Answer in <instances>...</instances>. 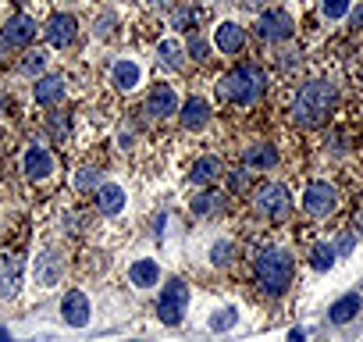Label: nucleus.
<instances>
[{"label": "nucleus", "instance_id": "1", "mask_svg": "<svg viewBox=\"0 0 363 342\" xmlns=\"http://www.w3.org/2000/svg\"><path fill=\"white\" fill-rule=\"evenodd\" d=\"M331 104H335V90H331V86L328 82H310V86L299 90V97L292 104V118L303 122V125H317V122H324Z\"/></svg>", "mask_w": 363, "mask_h": 342}, {"label": "nucleus", "instance_id": "2", "mask_svg": "<svg viewBox=\"0 0 363 342\" xmlns=\"http://www.w3.org/2000/svg\"><path fill=\"white\" fill-rule=\"evenodd\" d=\"M263 86H267V75L256 68V64H246V68H239V71H228L225 78H221V97L225 100H235V104H249V100H256L260 93H263Z\"/></svg>", "mask_w": 363, "mask_h": 342}, {"label": "nucleus", "instance_id": "3", "mask_svg": "<svg viewBox=\"0 0 363 342\" xmlns=\"http://www.w3.org/2000/svg\"><path fill=\"white\" fill-rule=\"evenodd\" d=\"M256 282L267 293H285L289 282H292V261L282 249H263L256 256Z\"/></svg>", "mask_w": 363, "mask_h": 342}, {"label": "nucleus", "instance_id": "4", "mask_svg": "<svg viewBox=\"0 0 363 342\" xmlns=\"http://www.w3.org/2000/svg\"><path fill=\"white\" fill-rule=\"evenodd\" d=\"M186 300H189L186 285H182V282H167V289H164V296H160V307H157L160 321H164V324H178V321H182V310H186Z\"/></svg>", "mask_w": 363, "mask_h": 342}, {"label": "nucleus", "instance_id": "5", "mask_svg": "<svg viewBox=\"0 0 363 342\" xmlns=\"http://www.w3.org/2000/svg\"><path fill=\"white\" fill-rule=\"evenodd\" d=\"M335 204H338V196H335V189H331L328 182H310V186H307V196H303L307 214L324 218V214H331V211H335Z\"/></svg>", "mask_w": 363, "mask_h": 342}, {"label": "nucleus", "instance_id": "6", "mask_svg": "<svg viewBox=\"0 0 363 342\" xmlns=\"http://www.w3.org/2000/svg\"><path fill=\"white\" fill-rule=\"evenodd\" d=\"M292 18L285 15V11H267V15H260V22H256V36L260 40H270V43H278V40H289L292 36Z\"/></svg>", "mask_w": 363, "mask_h": 342}, {"label": "nucleus", "instance_id": "7", "mask_svg": "<svg viewBox=\"0 0 363 342\" xmlns=\"http://www.w3.org/2000/svg\"><path fill=\"white\" fill-rule=\"evenodd\" d=\"M256 207H260L263 214H270V218L285 214V211H289V189H285V186H278V182L260 186V189H256Z\"/></svg>", "mask_w": 363, "mask_h": 342}, {"label": "nucleus", "instance_id": "8", "mask_svg": "<svg viewBox=\"0 0 363 342\" xmlns=\"http://www.w3.org/2000/svg\"><path fill=\"white\" fill-rule=\"evenodd\" d=\"M32 36H36V22L29 15H15L4 25V43H11V47H25V43H32Z\"/></svg>", "mask_w": 363, "mask_h": 342}, {"label": "nucleus", "instance_id": "9", "mask_svg": "<svg viewBox=\"0 0 363 342\" xmlns=\"http://www.w3.org/2000/svg\"><path fill=\"white\" fill-rule=\"evenodd\" d=\"M146 111L157 114V118H167V114L178 111V97H174L171 86H153V93H150V100H146Z\"/></svg>", "mask_w": 363, "mask_h": 342}, {"label": "nucleus", "instance_id": "10", "mask_svg": "<svg viewBox=\"0 0 363 342\" xmlns=\"http://www.w3.org/2000/svg\"><path fill=\"white\" fill-rule=\"evenodd\" d=\"M64 321L68 324H75V328H82V324H89V300L78 293V289H71L68 296H64Z\"/></svg>", "mask_w": 363, "mask_h": 342}, {"label": "nucleus", "instance_id": "11", "mask_svg": "<svg viewBox=\"0 0 363 342\" xmlns=\"http://www.w3.org/2000/svg\"><path fill=\"white\" fill-rule=\"evenodd\" d=\"M210 118V104L203 97H189L186 104H182V125L186 129H203Z\"/></svg>", "mask_w": 363, "mask_h": 342}, {"label": "nucleus", "instance_id": "12", "mask_svg": "<svg viewBox=\"0 0 363 342\" xmlns=\"http://www.w3.org/2000/svg\"><path fill=\"white\" fill-rule=\"evenodd\" d=\"M47 40H50L54 47H68V43L75 40V18H71V15H54V18L47 22Z\"/></svg>", "mask_w": 363, "mask_h": 342}, {"label": "nucleus", "instance_id": "13", "mask_svg": "<svg viewBox=\"0 0 363 342\" xmlns=\"http://www.w3.org/2000/svg\"><path fill=\"white\" fill-rule=\"evenodd\" d=\"M214 43H218V50H221V54H239V50H242V43H246V36H242V29H239L235 22H225V25H218Z\"/></svg>", "mask_w": 363, "mask_h": 342}, {"label": "nucleus", "instance_id": "14", "mask_svg": "<svg viewBox=\"0 0 363 342\" xmlns=\"http://www.w3.org/2000/svg\"><path fill=\"white\" fill-rule=\"evenodd\" d=\"M25 171H29L32 179H47L50 171H54V157L47 150L32 146V150H25Z\"/></svg>", "mask_w": 363, "mask_h": 342}, {"label": "nucleus", "instance_id": "15", "mask_svg": "<svg viewBox=\"0 0 363 342\" xmlns=\"http://www.w3.org/2000/svg\"><path fill=\"white\" fill-rule=\"evenodd\" d=\"M64 97V78L61 75H47L36 82V100L40 104H57Z\"/></svg>", "mask_w": 363, "mask_h": 342}, {"label": "nucleus", "instance_id": "16", "mask_svg": "<svg viewBox=\"0 0 363 342\" xmlns=\"http://www.w3.org/2000/svg\"><path fill=\"white\" fill-rule=\"evenodd\" d=\"M275 160H278V153H275V146H270V143H256V146H249V150H246V164H249V167H256V171L275 167Z\"/></svg>", "mask_w": 363, "mask_h": 342}, {"label": "nucleus", "instance_id": "17", "mask_svg": "<svg viewBox=\"0 0 363 342\" xmlns=\"http://www.w3.org/2000/svg\"><path fill=\"white\" fill-rule=\"evenodd\" d=\"M97 204H100L104 214H118L125 207V189L121 186H100L97 189Z\"/></svg>", "mask_w": 363, "mask_h": 342}, {"label": "nucleus", "instance_id": "18", "mask_svg": "<svg viewBox=\"0 0 363 342\" xmlns=\"http://www.w3.org/2000/svg\"><path fill=\"white\" fill-rule=\"evenodd\" d=\"M356 310H359V296H356V293H349V296H342V300H335V303H331L328 317H331L335 324H345V321H352V317H356Z\"/></svg>", "mask_w": 363, "mask_h": 342}, {"label": "nucleus", "instance_id": "19", "mask_svg": "<svg viewBox=\"0 0 363 342\" xmlns=\"http://www.w3.org/2000/svg\"><path fill=\"white\" fill-rule=\"evenodd\" d=\"M129 275H132V285H139V289H150V285H157V278H160V268H157L153 261H136Z\"/></svg>", "mask_w": 363, "mask_h": 342}, {"label": "nucleus", "instance_id": "20", "mask_svg": "<svg viewBox=\"0 0 363 342\" xmlns=\"http://www.w3.org/2000/svg\"><path fill=\"white\" fill-rule=\"evenodd\" d=\"M221 175V160L218 157H200L193 164V182H214Z\"/></svg>", "mask_w": 363, "mask_h": 342}, {"label": "nucleus", "instance_id": "21", "mask_svg": "<svg viewBox=\"0 0 363 342\" xmlns=\"http://www.w3.org/2000/svg\"><path fill=\"white\" fill-rule=\"evenodd\" d=\"M136 82H139V68L132 61L114 64V86H118V90H136Z\"/></svg>", "mask_w": 363, "mask_h": 342}, {"label": "nucleus", "instance_id": "22", "mask_svg": "<svg viewBox=\"0 0 363 342\" xmlns=\"http://www.w3.org/2000/svg\"><path fill=\"white\" fill-rule=\"evenodd\" d=\"M157 54L164 57V64H167V68H182V61H186V50H182V43H178V40H164V43L157 47Z\"/></svg>", "mask_w": 363, "mask_h": 342}, {"label": "nucleus", "instance_id": "23", "mask_svg": "<svg viewBox=\"0 0 363 342\" xmlns=\"http://www.w3.org/2000/svg\"><path fill=\"white\" fill-rule=\"evenodd\" d=\"M221 207V193H200L196 200H193V211L196 214H214Z\"/></svg>", "mask_w": 363, "mask_h": 342}, {"label": "nucleus", "instance_id": "24", "mask_svg": "<svg viewBox=\"0 0 363 342\" xmlns=\"http://www.w3.org/2000/svg\"><path fill=\"white\" fill-rule=\"evenodd\" d=\"M321 11H324V18H342L349 11V0H324Z\"/></svg>", "mask_w": 363, "mask_h": 342}, {"label": "nucleus", "instance_id": "25", "mask_svg": "<svg viewBox=\"0 0 363 342\" xmlns=\"http://www.w3.org/2000/svg\"><path fill=\"white\" fill-rule=\"evenodd\" d=\"M22 68H25L29 75H40V71L47 68V57H43V54H25V61H22Z\"/></svg>", "mask_w": 363, "mask_h": 342}, {"label": "nucleus", "instance_id": "26", "mask_svg": "<svg viewBox=\"0 0 363 342\" xmlns=\"http://www.w3.org/2000/svg\"><path fill=\"white\" fill-rule=\"evenodd\" d=\"M235 317H239L235 310H221V314L210 321V328H214V331H225V328H232V324H235Z\"/></svg>", "mask_w": 363, "mask_h": 342}, {"label": "nucleus", "instance_id": "27", "mask_svg": "<svg viewBox=\"0 0 363 342\" xmlns=\"http://www.w3.org/2000/svg\"><path fill=\"white\" fill-rule=\"evenodd\" d=\"M331 261H335V253H331L328 246L314 253V268H317V271H328V268H331Z\"/></svg>", "mask_w": 363, "mask_h": 342}, {"label": "nucleus", "instance_id": "28", "mask_svg": "<svg viewBox=\"0 0 363 342\" xmlns=\"http://www.w3.org/2000/svg\"><path fill=\"white\" fill-rule=\"evenodd\" d=\"M189 54H193L196 61H203V57H207V43H203L200 36H193V40H189Z\"/></svg>", "mask_w": 363, "mask_h": 342}, {"label": "nucleus", "instance_id": "29", "mask_svg": "<svg viewBox=\"0 0 363 342\" xmlns=\"http://www.w3.org/2000/svg\"><path fill=\"white\" fill-rule=\"evenodd\" d=\"M214 261H218V264H225V261H228V246H225V242L214 249Z\"/></svg>", "mask_w": 363, "mask_h": 342}, {"label": "nucleus", "instance_id": "30", "mask_svg": "<svg viewBox=\"0 0 363 342\" xmlns=\"http://www.w3.org/2000/svg\"><path fill=\"white\" fill-rule=\"evenodd\" d=\"M232 189H246V175H242V171H235V175H232Z\"/></svg>", "mask_w": 363, "mask_h": 342}, {"label": "nucleus", "instance_id": "31", "mask_svg": "<svg viewBox=\"0 0 363 342\" xmlns=\"http://www.w3.org/2000/svg\"><path fill=\"white\" fill-rule=\"evenodd\" d=\"M242 4H246V8H260V4H263V0H242Z\"/></svg>", "mask_w": 363, "mask_h": 342}, {"label": "nucleus", "instance_id": "32", "mask_svg": "<svg viewBox=\"0 0 363 342\" xmlns=\"http://www.w3.org/2000/svg\"><path fill=\"white\" fill-rule=\"evenodd\" d=\"M289 342H303V331H292V335H289Z\"/></svg>", "mask_w": 363, "mask_h": 342}, {"label": "nucleus", "instance_id": "33", "mask_svg": "<svg viewBox=\"0 0 363 342\" xmlns=\"http://www.w3.org/2000/svg\"><path fill=\"white\" fill-rule=\"evenodd\" d=\"M0 342H8V331H4V328H0Z\"/></svg>", "mask_w": 363, "mask_h": 342}]
</instances>
